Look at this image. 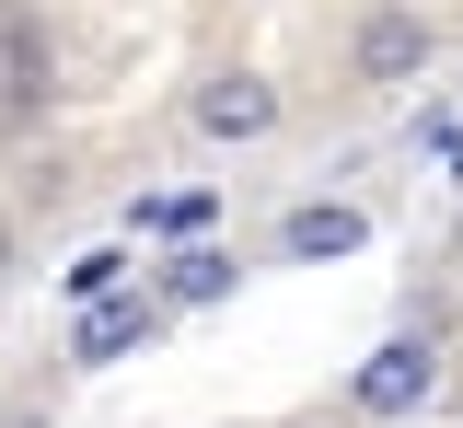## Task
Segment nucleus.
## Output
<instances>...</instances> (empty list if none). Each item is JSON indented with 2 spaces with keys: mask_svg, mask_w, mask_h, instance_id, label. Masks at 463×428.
Returning a JSON list of instances; mask_svg holds the SVG:
<instances>
[{
  "mask_svg": "<svg viewBox=\"0 0 463 428\" xmlns=\"http://www.w3.org/2000/svg\"><path fill=\"white\" fill-rule=\"evenodd\" d=\"M12 255H24V244H12V220H0V278H12Z\"/></svg>",
  "mask_w": 463,
  "mask_h": 428,
  "instance_id": "nucleus-9",
  "label": "nucleus"
},
{
  "mask_svg": "<svg viewBox=\"0 0 463 428\" xmlns=\"http://www.w3.org/2000/svg\"><path fill=\"white\" fill-rule=\"evenodd\" d=\"M58 290H70L81 312H93V302H116V290H128V255H116V244H93L81 266H70V278H58Z\"/></svg>",
  "mask_w": 463,
  "mask_h": 428,
  "instance_id": "nucleus-8",
  "label": "nucleus"
},
{
  "mask_svg": "<svg viewBox=\"0 0 463 428\" xmlns=\"http://www.w3.org/2000/svg\"><path fill=\"white\" fill-rule=\"evenodd\" d=\"M232 278H243V266H232L221 244H185V255L163 266V302H174V312H209V302H232Z\"/></svg>",
  "mask_w": 463,
  "mask_h": 428,
  "instance_id": "nucleus-6",
  "label": "nucleus"
},
{
  "mask_svg": "<svg viewBox=\"0 0 463 428\" xmlns=\"http://www.w3.org/2000/svg\"><path fill=\"white\" fill-rule=\"evenodd\" d=\"M429 47H440V23H429V12L371 0V12H359V35H347V70H359V81H417Z\"/></svg>",
  "mask_w": 463,
  "mask_h": 428,
  "instance_id": "nucleus-1",
  "label": "nucleus"
},
{
  "mask_svg": "<svg viewBox=\"0 0 463 428\" xmlns=\"http://www.w3.org/2000/svg\"><path fill=\"white\" fill-rule=\"evenodd\" d=\"M151 336H163V302L116 290V302H93L81 324H70V359H81V370H105V359H128V348H151Z\"/></svg>",
  "mask_w": 463,
  "mask_h": 428,
  "instance_id": "nucleus-4",
  "label": "nucleus"
},
{
  "mask_svg": "<svg viewBox=\"0 0 463 428\" xmlns=\"http://www.w3.org/2000/svg\"><path fill=\"white\" fill-rule=\"evenodd\" d=\"M279 244H289V255H359V244H371V220H359L347 197H313V209H289V220H279Z\"/></svg>",
  "mask_w": 463,
  "mask_h": 428,
  "instance_id": "nucleus-5",
  "label": "nucleus"
},
{
  "mask_svg": "<svg viewBox=\"0 0 463 428\" xmlns=\"http://www.w3.org/2000/svg\"><path fill=\"white\" fill-rule=\"evenodd\" d=\"M429 336H383V348H371V359H359V382H347V394H359V417H405V405H429Z\"/></svg>",
  "mask_w": 463,
  "mask_h": 428,
  "instance_id": "nucleus-2",
  "label": "nucleus"
},
{
  "mask_svg": "<svg viewBox=\"0 0 463 428\" xmlns=\"http://www.w3.org/2000/svg\"><path fill=\"white\" fill-rule=\"evenodd\" d=\"M209 220H221V197H209V185H185V197H151V209H128V232H163V244H197Z\"/></svg>",
  "mask_w": 463,
  "mask_h": 428,
  "instance_id": "nucleus-7",
  "label": "nucleus"
},
{
  "mask_svg": "<svg viewBox=\"0 0 463 428\" xmlns=\"http://www.w3.org/2000/svg\"><path fill=\"white\" fill-rule=\"evenodd\" d=\"M185 116H197V139H267V127H279V81H255V70H221V81H209Z\"/></svg>",
  "mask_w": 463,
  "mask_h": 428,
  "instance_id": "nucleus-3",
  "label": "nucleus"
}]
</instances>
